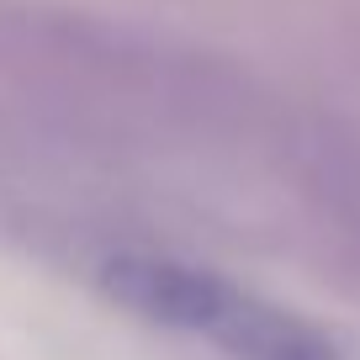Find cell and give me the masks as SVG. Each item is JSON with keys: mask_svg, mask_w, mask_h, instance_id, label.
<instances>
[{"mask_svg": "<svg viewBox=\"0 0 360 360\" xmlns=\"http://www.w3.org/2000/svg\"><path fill=\"white\" fill-rule=\"evenodd\" d=\"M101 286L117 307L169 334L212 339L228 360H334V345L297 313L169 255H112Z\"/></svg>", "mask_w": 360, "mask_h": 360, "instance_id": "1", "label": "cell"}]
</instances>
